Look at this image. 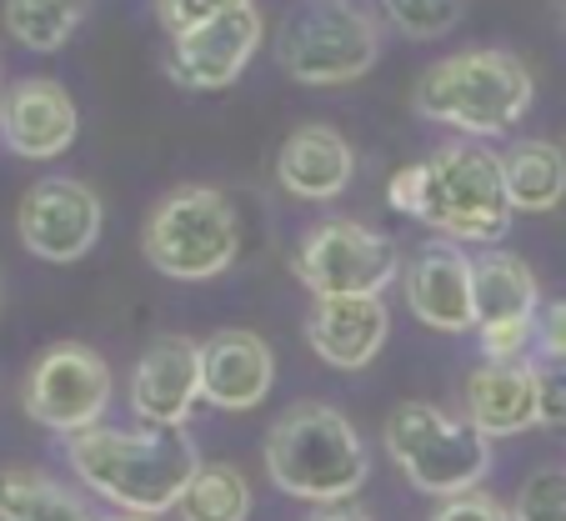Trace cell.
Here are the masks:
<instances>
[{
	"label": "cell",
	"mask_w": 566,
	"mask_h": 521,
	"mask_svg": "<svg viewBox=\"0 0 566 521\" xmlns=\"http://www.w3.org/2000/svg\"><path fill=\"white\" fill-rule=\"evenodd\" d=\"M71 471L126 517H166L201 471L186 426H91L65 441Z\"/></svg>",
	"instance_id": "1"
},
{
	"label": "cell",
	"mask_w": 566,
	"mask_h": 521,
	"mask_svg": "<svg viewBox=\"0 0 566 521\" xmlns=\"http://www.w3.org/2000/svg\"><path fill=\"white\" fill-rule=\"evenodd\" d=\"M366 471V441L336 406L301 402L266 431V477L286 497L336 507L361 491Z\"/></svg>",
	"instance_id": "2"
},
{
	"label": "cell",
	"mask_w": 566,
	"mask_h": 521,
	"mask_svg": "<svg viewBox=\"0 0 566 521\" xmlns=\"http://www.w3.org/2000/svg\"><path fill=\"white\" fill-rule=\"evenodd\" d=\"M536 81L512 51H457L417 81V111L467 136H502L532 111Z\"/></svg>",
	"instance_id": "3"
},
{
	"label": "cell",
	"mask_w": 566,
	"mask_h": 521,
	"mask_svg": "<svg viewBox=\"0 0 566 521\" xmlns=\"http://www.w3.org/2000/svg\"><path fill=\"white\" fill-rule=\"evenodd\" d=\"M386 451L411 487L441 501L476 491L492 471V437L431 402H401L386 416Z\"/></svg>",
	"instance_id": "4"
},
{
	"label": "cell",
	"mask_w": 566,
	"mask_h": 521,
	"mask_svg": "<svg viewBox=\"0 0 566 521\" xmlns=\"http://www.w3.org/2000/svg\"><path fill=\"white\" fill-rule=\"evenodd\" d=\"M512 196H506L502 156L476 140H451L427 156V211L421 221L441 231V241L492 246L512 231Z\"/></svg>",
	"instance_id": "5"
},
{
	"label": "cell",
	"mask_w": 566,
	"mask_h": 521,
	"mask_svg": "<svg viewBox=\"0 0 566 521\" xmlns=\"http://www.w3.org/2000/svg\"><path fill=\"white\" fill-rule=\"evenodd\" d=\"M146 261L171 281H211L241 251V221L226 191L216 186H181L150 211L140 236Z\"/></svg>",
	"instance_id": "6"
},
{
	"label": "cell",
	"mask_w": 566,
	"mask_h": 521,
	"mask_svg": "<svg viewBox=\"0 0 566 521\" xmlns=\"http://www.w3.org/2000/svg\"><path fill=\"white\" fill-rule=\"evenodd\" d=\"M381 55L376 21L352 0H301L281 21L276 61L301 85H346Z\"/></svg>",
	"instance_id": "7"
},
{
	"label": "cell",
	"mask_w": 566,
	"mask_h": 521,
	"mask_svg": "<svg viewBox=\"0 0 566 521\" xmlns=\"http://www.w3.org/2000/svg\"><path fill=\"white\" fill-rule=\"evenodd\" d=\"M296 277L311 296H381L401 277V251L371 226L326 221L296 246Z\"/></svg>",
	"instance_id": "8"
},
{
	"label": "cell",
	"mask_w": 566,
	"mask_h": 521,
	"mask_svg": "<svg viewBox=\"0 0 566 521\" xmlns=\"http://www.w3.org/2000/svg\"><path fill=\"white\" fill-rule=\"evenodd\" d=\"M111 392H116V382H111L106 356L81 346V341H61V346L35 356L21 402L31 421L65 431V437H81V431L101 426Z\"/></svg>",
	"instance_id": "9"
},
{
	"label": "cell",
	"mask_w": 566,
	"mask_h": 521,
	"mask_svg": "<svg viewBox=\"0 0 566 521\" xmlns=\"http://www.w3.org/2000/svg\"><path fill=\"white\" fill-rule=\"evenodd\" d=\"M15 231H21V246L31 256H41L51 267H71L101 236V196L86 181H75V176L35 181L21 196Z\"/></svg>",
	"instance_id": "10"
},
{
	"label": "cell",
	"mask_w": 566,
	"mask_h": 521,
	"mask_svg": "<svg viewBox=\"0 0 566 521\" xmlns=\"http://www.w3.org/2000/svg\"><path fill=\"white\" fill-rule=\"evenodd\" d=\"M206 402L201 341L160 336L140 352L130 372V411L140 426H186V416Z\"/></svg>",
	"instance_id": "11"
},
{
	"label": "cell",
	"mask_w": 566,
	"mask_h": 521,
	"mask_svg": "<svg viewBox=\"0 0 566 521\" xmlns=\"http://www.w3.org/2000/svg\"><path fill=\"white\" fill-rule=\"evenodd\" d=\"M266 21H261L256 0L241 6V11L221 15V21L201 25V31H186L171 41V75L186 91H226L231 81H241V71L251 65Z\"/></svg>",
	"instance_id": "12"
},
{
	"label": "cell",
	"mask_w": 566,
	"mask_h": 521,
	"mask_svg": "<svg viewBox=\"0 0 566 521\" xmlns=\"http://www.w3.org/2000/svg\"><path fill=\"white\" fill-rule=\"evenodd\" d=\"M75 131H81V111L71 91L51 75H25L0 101V136L25 160H51L71 150Z\"/></svg>",
	"instance_id": "13"
},
{
	"label": "cell",
	"mask_w": 566,
	"mask_h": 521,
	"mask_svg": "<svg viewBox=\"0 0 566 521\" xmlns=\"http://www.w3.org/2000/svg\"><path fill=\"white\" fill-rule=\"evenodd\" d=\"M407 301L431 331H461L476 326V301H471V256L457 241H427L417 246L407 267Z\"/></svg>",
	"instance_id": "14"
},
{
	"label": "cell",
	"mask_w": 566,
	"mask_h": 521,
	"mask_svg": "<svg viewBox=\"0 0 566 521\" xmlns=\"http://www.w3.org/2000/svg\"><path fill=\"white\" fill-rule=\"evenodd\" d=\"M391 331V311L381 296H316L306 316L311 352L336 372H361L376 362Z\"/></svg>",
	"instance_id": "15"
},
{
	"label": "cell",
	"mask_w": 566,
	"mask_h": 521,
	"mask_svg": "<svg viewBox=\"0 0 566 521\" xmlns=\"http://www.w3.org/2000/svg\"><path fill=\"white\" fill-rule=\"evenodd\" d=\"M201 382L206 402L221 411H251L271 396L276 382V356L256 331H216L201 346Z\"/></svg>",
	"instance_id": "16"
},
{
	"label": "cell",
	"mask_w": 566,
	"mask_h": 521,
	"mask_svg": "<svg viewBox=\"0 0 566 521\" xmlns=\"http://www.w3.org/2000/svg\"><path fill=\"white\" fill-rule=\"evenodd\" d=\"M467 421L481 437H516L536 426V366L532 362H481L467 376Z\"/></svg>",
	"instance_id": "17"
},
{
	"label": "cell",
	"mask_w": 566,
	"mask_h": 521,
	"mask_svg": "<svg viewBox=\"0 0 566 521\" xmlns=\"http://www.w3.org/2000/svg\"><path fill=\"white\" fill-rule=\"evenodd\" d=\"M356 156L336 126H301L276 156V181L301 201H332L346 191Z\"/></svg>",
	"instance_id": "18"
},
{
	"label": "cell",
	"mask_w": 566,
	"mask_h": 521,
	"mask_svg": "<svg viewBox=\"0 0 566 521\" xmlns=\"http://www.w3.org/2000/svg\"><path fill=\"white\" fill-rule=\"evenodd\" d=\"M471 301H476V331L532 326L542 311L532 267L512 251H486L471 261Z\"/></svg>",
	"instance_id": "19"
},
{
	"label": "cell",
	"mask_w": 566,
	"mask_h": 521,
	"mask_svg": "<svg viewBox=\"0 0 566 521\" xmlns=\"http://www.w3.org/2000/svg\"><path fill=\"white\" fill-rule=\"evenodd\" d=\"M502 170L516 211H552L566 196V156L552 140H516L502 156Z\"/></svg>",
	"instance_id": "20"
},
{
	"label": "cell",
	"mask_w": 566,
	"mask_h": 521,
	"mask_svg": "<svg viewBox=\"0 0 566 521\" xmlns=\"http://www.w3.org/2000/svg\"><path fill=\"white\" fill-rule=\"evenodd\" d=\"M0 521H96V517L75 491H65L45 471L11 467L0 471Z\"/></svg>",
	"instance_id": "21"
},
{
	"label": "cell",
	"mask_w": 566,
	"mask_h": 521,
	"mask_svg": "<svg viewBox=\"0 0 566 521\" xmlns=\"http://www.w3.org/2000/svg\"><path fill=\"white\" fill-rule=\"evenodd\" d=\"M181 521H247L251 517V481L226 461H201L181 497Z\"/></svg>",
	"instance_id": "22"
},
{
	"label": "cell",
	"mask_w": 566,
	"mask_h": 521,
	"mask_svg": "<svg viewBox=\"0 0 566 521\" xmlns=\"http://www.w3.org/2000/svg\"><path fill=\"white\" fill-rule=\"evenodd\" d=\"M91 0H6V31L25 51H61L86 21Z\"/></svg>",
	"instance_id": "23"
},
{
	"label": "cell",
	"mask_w": 566,
	"mask_h": 521,
	"mask_svg": "<svg viewBox=\"0 0 566 521\" xmlns=\"http://www.w3.org/2000/svg\"><path fill=\"white\" fill-rule=\"evenodd\" d=\"M467 0H386V15L401 25V35L411 41H437L461 21Z\"/></svg>",
	"instance_id": "24"
},
{
	"label": "cell",
	"mask_w": 566,
	"mask_h": 521,
	"mask_svg": "<svg viewBox=\"0 0 566 521\" xmlns=\"http://www.w3.org/2000/svg\"><path fill=\"white\" fill-rule=\"evenodd\" d=\"M516 521H566V467H542L522 481L512 507Z\"/></svg>",
	"instance_id": "25"
},
{
	"label": "cell",
	"mask_w": 566,
	"mask_h": 521,
	"mask_svg": "<svg viewBox=\"0 0 566 521\" xmlns=\"http://www.w3.org/2000/svg\"><path fill=\"white\" fill-rule=\"evenodd\" d=\"M241 6H251V0H156V15H160V25H166V31H171V41H176V35L201 31V25H211V21H221V15L241 11Z\"/></svg>",
	"instance_id": "26"
},
{
	"label": "cell",
	"mask_w": 566,
	"mask_h": 521,
	"mask_svg": "<svg viewBox=\"0 0 566 521\" xmlns=\"http://www.w3.org/2000/svg\"><path fill=\"white\" fill-rule=\"evenodd\" d=\"M536 421L566 431V362L536 366Z\"/></svg>",
	"instance_id": "27"
},
{
	"label": "cell",
	"mask_w": 566,
	"mask_h": 521,
	"mask_svg": "<svg viewBox=\"0 0 566 521\" xmlns=\"http://www.w3.org/2000/svg\"><path fill=\"white\" fill-rule=\"evenodd\" d=\"M386 201H391V211L417 216L421 221V211H427V160L396 170L391 181H386Z\"/></svg>",
	"instance_id": "28"
},
{
	"label": "cell",
	"mask_w": 566,
	"mask_h": 521,
	"mask_svg": "<svg viewBox=\"0 0 566 521\" xmlns=\"http://www.w3.org/2000/svg\"><path fill=\"white\" fill-rule=\"evenodd\" d=\"M532 341L546 362H566V296L562 301H542L532 321Z\"/></svg>",
	"instance_id": "29"
},
{
	"label": "cell",
	"mask_w": 566,
	"mask_h": 521,
	"mask_svg": "<svg viewBox=\"0 0 566 521\" xmlns=\"http://www.w3.org/2000/svg\"><path fill=\"white\" fill-rule=\"evenodd\" d=\"M431 521H516V517L496 497H486V491H467V497L441 501V507L431 511Z\"/></svg>",
	"instance_id": "30"
},
{
	"label": "cell",
	"mask_w": 566,
	"mask_h": 521,
	"mask_svg": "<svg viewBox=\"0 0 566 521\" xmlns=\"http://www.w3.org/2000/svg\"><path fill=\"white\" fill-rule=\"evenodd\" d=\"M311 521H371V517H366V511H356L352 501H336V507H321Z\"/></svg>",
	"instance_id": "31"
},
{
	"label": "cell",
	"mask_w": 566,
	"mask_h": 521,
	"mask_svg": "<svg viewBox=\"0 0 566 521\" xmlns=\"http://www.w3.org/2000/svg\"><path fill=\"white\" fill-rule=\"evenodd\" d=\"M116 521H150V517H116Z\"/></svg>",
	"instance_id": "32"
},
{
	"label": "cell",
	"mask_w": 566,
	"mask_h": 521,
	"mask_svg": "<svg viewBox=\"0 0 566 521\" xmlns=\"http://www.w3.org/2000/svg\"><path fill=\"white\" fill-rule=\"evenodd\" d=\"M0 101H6V96H0Z\"/></svg>",
	"instance_id": "33"
}]
</instances>
